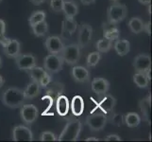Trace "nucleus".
I'll return each instance as SVG.
<instances>
[{
	"mask_svg": "<svg viewBox=\"0 0 152 142\" xmlns=\"http://www.w3.org/2000/svg\"><path fill=\"white\" fill-rule=\"evenodd\" d=\"M26 101L24 91L17 87H9L2 95V102L10 109L21 107Z\"/></svg>",
	"mask_w": 152,
	"mask_h": 142,
	"instance_id": "obj_1",
	"label": "nucleus"
},
{
	"mask_svg": "<svg viewBox=\"0 0 152 142\" xmlns=\"http://www.w3.org/2000/svg\"><path fill=\"white\" fill-rule=\"evenodd\" d=\"M82 123L80 119L70 118L61 135L57 138L58 141H77L81 133Z\"/></svg>",
	"mask_w": 152,
	"mask_h": 142,
	"instance_id": "obj_2",
	"label": "nucleus"
},
{
	"mask_svg": "<svg viewBox=\"0 0 152 142\" xmlns=\"http://www.w3.org/2000/svg\"><path fill=\"white\" fill-rule=\"evenodd\" d=\"M128 15V8L125 4L113 2L107 10L108 21L113 24H118Z\"/></svg>",
	"mask_w": 152,
	"mask_h": 142,
	"instance_id": "obj_3",
	"label": "nucleus"
},
{
	"mask_svg": "<svg viewBox=\"0 0 152 142\" xmlns=\"http://www.w3.org/2000/svg\"><path fill=\"white\" fill-rule=\"evenodd\" d=\"M108 116L104 113H95L91 112L86 118V125L92 132H99L105 128L108 123Z\"/></svg>",
	"mask_w": 152,
	"mask_h": 142,
	"instance_id": "obj_4",
	"label": "nucleus"
},
{
	"mask_svg": "<svg viewBox=\"0 0 152 142\" xmlns=\"http://www.w3.org/2000/svg\"><path fill=\"white\" fill-rule=\"evenodd\" d=\"M60 55L64 63L70 65H75L80 59V47L77 44H70L64 46Z\"/></svg>",
	"mask_w": 152,
	"mask_h": 142,
	"instance_id": "obj_5",
	"label": "nucleus"
},
{
	"mask_svg": "<svg viewBox=\"0 0 152 142\" xmlns=\"http://www.w3.org/2000/svg\"><path fill=\"white\" fill-rule=\"evenodd\" d=\"M64 62L60 54H51L49 53L44 60L45 70L49 74H56L62 69Z\"/></svg>",
	"mask_w": 152,
	"mask_h": 142,
	"instance_id": "obj_6",
	"label": "nucleus"
},
{
	"mask_svg": "<svg viewBox=\"0 0 152 142\" xmlns=\"http://www.w3.org/2000/svg\"><path fill=\"white\" fill-rule=\"evenodd\" d=\"M20 110V117L23 122L27 125H31L37 120L39 117L38 108L34 104H23Z\"/></svg>",
	"mask_w": 152,
	"mask_h": 142,
	"instance_id": "obj_7",
	"label": "nucleus"
},
{
	"mask_svg": "<svg viewBox=\"0 0 152 142\" xmlns=\"http://www.w3.org/2000/svg\"><path fill=\"white\" fill-rule=\"evenodd\" d=\"M93 36V28L87 23H82L80 26L77 33V45L80 49H84L91 43Z\"/></svg>",
	"mask_w": 152,
	"mask_h": 142,
	"instance_id": "obj_8",
	"label": "nucleus"
},
{
	"mask_svg": "<svg viewBox=\"0 0 152 142\" xmlns=\"http://www.w3.org/2000/svg\"><path fill=\"white\" fill-rule=\"evenodd\" d=\"M37 60L34 55L30 53H20L15 58V65L19 70H28L36 65Z\"/></svg>",
	"mask_w": 152,
	"mask_h": 142,
	"instance_id": "obj_9",
	"label": "nucleus"
},
{
	"mask_svg": "<svg viewBox=\"0 0 152 142\" xmlns=\"http://www.w3.org/2000/svg\"><path fill=\"white\" fill-rule=\"evenodd\" d=\"M64 43L60 36H49L45 41V46L48 53L51 54H60L64 47Z\"/></svg>",
	"mask_w": 152,
	"mask_h": 142,
	"instance_id": "obj_10",
	"label": "nucleus"
},
{
	"mask_svg": "<svg viewBox=\"0 0 152 142\" xmlns=\"http://www.w3.org/2000/svg\"><path fill=\"white\" fill-rule=\"evenodd\" d=\"M13 141H32L33 134L28 126L17 125L12 129Z\"/></svg>",
	"mask_w": 152,
	"mask_h": 142,
	"instance_id": "obj_11",
	"label": "nucleus"
},
{
	"mask_svg": "<svg viewBox=\"0 0 152 142\" xmlns=\"http://www.w3.org/2000/svg\"><path fill=\"white\" fill-rule=\"evenodd\" d=\"M102 96L103 97L101 98L100 102L96 104V108H99L102 111V113L106 115L113 113L115 105H116V99L113 95L108 93L102 95Z\"/></svg>",
	"mask_w": 152,
	"mask_h": 142,
	"instance_id": "obj_12",
	"label": "nucleus"
},
{
	"mask_svg": "<svg viewBox=\"0 0 152 142\" xmlns=\"http://www.w3.org/2000/svg\"><path fill=\"white\" fill-rule=\"evenodd\" d=\"M3 46V52L7 57L15 59L21 53V44L16 39H9Z\"/></svg>",
	"mask_w": 152,
	"mask_h": 142,
	"instance_id": "obj_13",
	"label": "nucleus"
},
{
	"mask_svg": "<svg viewBox=\"0 0 152 142\" xmlns=\"http://www.w3.org/2000/svg\"><path fill=\"white\" fill-rule=\"evenodd\" d=\"M91 88H92V91L95 94L98 95V96H102V95L108 93L110 89V82L106 79L97 77L92 81Z\"/></svg>",
	"mask_w": 152,
	"mask_h": 142,
	"instance_id": "obj_14",
	"label": "nucleus"
},
{
	"mask_svg": "<svg viewBox=\"0 0 152 142\" xmlns=\"http://www.w3.org/2000/svg\"><path fill=\"white\" fill-rule=\"evenodd\" d=\"M133 67L136 72H145L151 67V58L148 54H139L134 58Z\"/></svg>",
	"mask_w": 152,
	"mask_h": 142,
	"instance_id": "obj_15",
	"label": "nucleus"
},
{
	"mask_svg": "<svg viewBox=\"0 0 152 142\" xmlns=\"http://www.w3.org/2000/svg\"><path fill=\"white\" fill-rule=\"evenodd\" d=\"M71 75L77 82H86L90 80V72L86 67L81 65H75L73 67Z\"/></svg>",
	"mask_w": 152,
	"mask_h": 142,
	"instance_id": "obj_16",
	"label": "nucleus"
},
{
	"mask_svg": "<svg viewBox=\"0 0 152 142\" xmlns=\"http://www.w3.org/2000/svg\"><path fill=\"white\" fill-rule=\"evenodd\" d=\"M70 109L69 99L64 95H60L56 99V111L60 117H65L67 116Z\"/></svg>",
	"mask_w": 152,
	"mask_h": 142,
	"instance_id": "obj_17",
	"label": "nucleus"
},
{
	"mask_svg": "<svg viewBox=\"0 0 152 142\" xmlns=\"http://www.w3.org/2000/svg\"><path fill=\"white\" fill-rule=\"evenodd\" d=\"M70 109L72 114L75 117H80L82 115L84 111V99L80 95H76L73 97L71 103H70Z\"/></svg>",
	"mask_w": 152,
	"mask_h": 142,
	"instance_id": "obj_18",
	"label": "nucleus"
},
{
	"mask_svg": "<svg viewBox=\"0 0 152 142\" xmlns=\"http://www.w3.org/2000/svg\"><path fill=\"white\" fill-rule=\"evenodd\" d=\"M62 13L66 18H75L78 13V6L73 0H64Z\"/></svg>",
	"mask_w": 152,
	"mask_h": 142,
	"instance_id": "obj_19",
	"label": "nucleus"
},
{
	"mask_svg": "<svg viewBox=\"0 0 152 142\" xmlns=\"http://www.w3.org/2000/svg\"><path fill=\"white\" fill-rule=\"evenodd\" d=\"M150 107H151V96L145 97L139 102V108L143 115V119L150 124Z\"/></svg>",
	"mask_w": 152,
	"mask_h": 142,
	"instance_id": "obj_20",
	"label": "nucleus"
},
{
	"mask_svg": "<svg viewBox=\"0 0 152 142\" xmlns=\"http://www.w3.org/2000/svg\"><path fill=\"white\" fill-rule=\"evenodd\" d=\"M46 88V95L45 96H48L49 98H51L52 99H55L60 96V95L62 94L64 92V85L62 83H60V82H52L49 83V85L45 87Z\"/></svg>",
	"mask_w": 152,
	"mask_h": 142,
	"instance_id": "obj_21",
	"label": "nucleus"
},
{
	"mask_svg": "<svg viewBox=\"0 0 152 142\" xmlns=\"http://www.w3.org/2000/svg\"><path fill=\"white\" fill-rule=\"evenodd\" d=\"M23 91H24V95H25L26 99H32L37 97L40 94L41 86L39 85V82L31 81L28 85L26 86V88Z\"/></svg>",
	"mask_w": 152,
	"mask_h": 142,
	"instance_id": "obj_22",
	"label": "nucleus"
},
{
	"mask_svg": "<svg viewBox=\"0 0 152 142\" xmlns=\"http://www.w3.org/2000/svg\"><path fill=\"white\" fill-rule=\"evenodd\" d=\"M113 46L115 52L121 57L127 55L130 50V43L129 40H126V39L120 40L118 38L117 40H115V43L113 45Z\"/></svg>",
	"mask_w": 152,
	"mask_h": 142,
	"instance_id": "obj_23",
	"label": "nucleus"
},
{
	"mask_svg": "<svg viewBox=\"0 0 152 142\" xmlns=\"http://www.w3.org/2000/svg\"><path fill=\"white\" fill-rule=\"evenodd\" d=\"M31 31L32 33L36 36V37H45V36L48 34V23L46 21H42V22H39L37 24L31 25Z\"/></svg>",
	"mask_w": 152,
	"mask_h": 142,
	"instance_id": "obj_24",
	"label": "nucleus"
},
{
	"mask_svg": "<svg viewBox=\"0 0 152 142\" xmlns=\"http://www.w3.org/2000/svg\"><path fill=\"white\" fill-rule=\"evenodd\" d=\"M144 24L145 23L142 19L138 16H136V17H132V19H129V23H128V27L132 33L139 34L143 31Z\"/></svg>",
	"mask_w": 152,
	"mask_h": 142,
	"instance_id": "obj_25",
	"label": "nucleus"
},
{
	"mask_svg": "<svg viewBox=\"0 0 152 142\" xmlns=\"http://www.w3.org/2000/svg\"><path fill=\"white\" fill-rule=\"evenodd\" d=\"M125 124L129 128H136L138 127L141 123V118L140 115L135 113V112H129L127 115H125Z\"/></svg>",
	"mask_w": 152,
	"mask_h": 142,
	"instance_id": "obj_26",
	"label": "nucleus"
},
{
	"mask_svg": "<svg viewBox=\"0 0 152 142\" xmlns=\"http://www.w3.org/2000/svg\"><path fill=\"white\" fill-rule=\"evenodd\" d=\"M132 80L139 88H146L148 86L149 81L144 72H135V74L132 76Z\"/></svg>",
	"mask_w": 152,
	"mask_h": 142,
	"instance_id": "obj_27",
	"label": "nucleus"
},
{
	"mask_svg": "<svg viewBox=\"0 0 152 142\" xmlns=\"http://www.w3.org/2000/svg\"><path fill=\"white\" fill-rule=\"evenodd\" d=\"M113 41L109 40V39L104 38V37L100 40H98L96 45L97 51L100 52V53H107V52H109L112 49L113 45Z\"/></svg>",
	"mask_w": 152,
	"mask_h": 142,
	"instance_id": "obj_28",
	"label": "nucleus"
},
{
	"mask_svg": "<svg viewBox=\"0 0 152 142\" xmlns=\"http://www.w3.org/2000/svg\"><path fill=\"white\" fill-rule=\"evenodd\" d=\"M45 72L46 71L45 70V68L37 66V65H35L33 67H31L30 69H28L29 77L31 79V81H34V82H40L42 77L45 74Z\"/></svg>",
	"mask_w": 152,
	"mask_h": 142,
	"instance_id": "obj_29",
	"label": "nucleus"
},
{
	"mask_svg": "<svg viewBox=\"0 0 152 142\" xmlns=\"http://www.w3.org/2000/svg\"><path fill=\"white\" fill-rule=\"evenodd\" d=\"M101 60V53L98 51H94L89 53L87 56V59H86V65L88 68H91V67H95L99 61Z\"/></svg>",
	"mask_w": 152,
	"mask_h": 142,
	"instance_id": "obj_30",
	"label": "nucleus"
},
{
	"mask_svg": "<svg viewBox=\"0 0 152 142\" xmlns=\"http://www.w3.org/2000/svg\"><path fill=\"white\" fill-rule=\"evenodd\" d=\"M61 29L67 30L68 32H70L71 34L74 33L77 29V24L76 22L75 18H66L65 17L64 20L62 21Z\"/></svg>",
	"mask_w": 152,
	"mask_h": 142,
	"instance_id": "obj_31",
	"label": "nucleus"
},
{
	"mask_svg": "<svg viewBox=\"0 0 152 142\" xmlns=\"http://www.w3.org/2000/svg\"><path fill=\"white\" fill-rule=\"evenodd\" d=\"M46 19V13L43 10H36V12L32 13V14L30 15L28 18V23L29 26L37 24L42 21H45Z\"/></svg>",
	"mask_w": 152,
	"mask_h": 142,
	"instance_id": "obj_32",
	"label": "nucleus"
},
{
	"mask_svg": "<svg viewBox=\"0 0 152 142\" xmlns=\"http://www.w3.org/2000/svg\"><path fill=\"white\" fill-rule=\"evenodd\" d=\"M125 115L123 114H119V113H113L112 116H111V118H108V120L111 121L112 124L117 126V127H120V126H122L124 123H125Z\"/></svg>",
	"mask_w": 152,
	"mask_h": 142,
	"instance_id": "obj_33",
	"label": "nucleus"
},
{
	"mask_svg": "<svg viewBox=\"0 0 152 142\" xmlns=\"http://www.w3.org/2000/svg\"><path fill=\"white\" fill-rule=\"evenodd\" d=\"M5 32H6V23L4 20L0 19V45L1 46H4L10 39L6 36Z\"/></svg>",
	"mask_w": 152,
	"mask_h": 142,
	"instance_id": "obj_34",
	"label": "nucleus"
},
{
	"mask_svg": "<svg viewBox=\"0 0 152 142\" xmlns=\"http://www.w3.org/2000/svg\"><path fill=\"white\" fill-rule=\"evenodd\" d=\"M64 2V0H50V7L52 10L57 13H62Z\"/></svg>",
	"mask_w": 152,
	"mask_h": 142,
	"instance_id": "obj_35",
	"label": "nucleus"
},
{
	"mask_svg": "<svg viewBox=\"0 0 152 142\" xmlns=\"http://www.w3.org/2000/svg\"><path fill=\"white\" fill-rule=\"evenodd\" d=\"M103 37L107 38L109 40H112V41H115L120 37V30H119V29H113L111 31L103 32Z\"/></svg>",
	"mask_w": 152,
	"mask_h": 142,
	"instance_id": "obj_36",
	"label": "nucleus"
},
{
	"mask_svg": "<svg viewBox=\"0 0 152 142\" xmlns=\"http://www.w3.org/2000/svg\"><path fill=\"white\" fill-rule=\"evenodd\" d=\"M40 140L41 141H56L57 136L54 133L50 132V131H45V132H43L41 134Z\"/></svg>",
	"mask_w": 152,
	"mask_h": 142,
	"instance_id": "obj_37",
	"label": "nucleus"
},
{
	"mask_svg": "<svg viewBox=\"0 0 152 142\" xmlns=\"http://www.w3.org/2000/svg\"><path fill=\"white\" fill-rule=\"evenodd\" d=\"M51 82H52V75L49 74L48 72H45V74L42 77V79L40 80L39 85H40L41 88H45Z\"/></svg>",
	"mask_w": 152,
	"mask_h": 142,
	"instance_id": "obj_38",
	"label": "nucleus"
},
{
	"mask_svg": "<svg viewBox=\"0 0 152 142\" xmlns=\"http://www.w3.org/2000/svg\"><path fill=\"white\" fill-rule=\"evenodd\" d=\"M118 29L117 27V24H113L111 22H106V23H103L102 24V29H103V32H106V31H111L113 29Z\"/></svg>",
	"mask_w": 152,
	"mask_h": 142,
	"instance_id": "obj_39",
	"label": "nucleus"
},
{
	"mask_svg": "<svg viewBox=\"0 0 152 142\" xmlns=\"http://www.w3.org/2000/svg\"><path fill=\"white\" fill-rule=\"evenodd\" d=\"M104 140L105 141H121L122 138H120L118 135L113 134V135H108L106 138H105Z\"/></svg>",
	"mask_w": 152,
	"mask_h": 142,
	"instance_id": "obj_40",
	"label": "nucleus"
},
{
	"mask_svg": "<svg viewBox=\"0 0 152 142\" xmlns=\"http://www.w3.org/2000/svg\"><path fill=\"white\" fill-rule=\"evenodd\" d=\"M71 36H72V34L70 32H68L67 30L61 29V36H60V37L61 38L62 41H64V40H69L71 38Z\"/></svg>",
	"mask_w": 152,
	"mask_h": 142,
	"instance_id": "obj_41",
	"label": "nucleus"
},
{
	"mask_svg": "<svg viewBox=\"0 0 152 142\" xmlns=\"http://www.w3.org/2000/svg\"><path fill=\"white\" fill-rule=\"evenodd\" d=\"M143 31H145V32H146L148 35L151 34V22L150 21H148V23L144 24V29H143Z\"/></svg>",
	"mask_w": 152,
	"mask_h": 142,
	"instance_id": "obj_42",
	"label": "nucleus"
},
{
	"mask_svg": "<svg viewBox=\"0 0 152 142\" xmlns=\"http://www.w3.org/2000/svg\"><path fill=\"white\" fill-rule=\"evenodd\" d=\"M29 1L33 5H35V6H40V5L44 4L46 0H29Z\"/></svg>",
	"mask_w": 152,
	"mask_h": 142,
	"instance_id": "obj_43",
	"label": "nucleus"
},
{
	"mask_svg": "<svg viewBox=\"0 0 152 142\" xmlns=\"http://www.w3.org/2000/svg\"><path fill=\"white\" fill-rule=\"evenodd\" d=\"M80 2L85 5V6H89V5H92L96 2V0H80Z\"/></svg>",
	"mask_w": 152,
	"mask_h": 142,
	"instance_id": "obj_44",
	"label": "nucleus"
},
{
	"mask_svg": "<svg viewBox=\"0 0 152 142\" xmlns=\"http://www.w3.org/2000/svg\"><path fill=\"white\" fill-rule=\"evenodd\" d=\"M145 74L146 78H148V80L150 82V81H151V67H150V68H148V69L145 72Z\"/></svg>",
	"mask_w": 152,
	"mask_h": 142,
	"instance_id": "obj_45",
	"label": "nucleus"
},
{
	"mask_svg": "<svg viewBox=\"0 0 152 142\" xmlns=\"http://www.w3.org/2000/svg\"><path fill=\"white\" fill-rule=\"evenodd\" d=\"M138 2L142 5H149L151 3V0H138Z\"/></svg>",
	"mask_w": 152,
	"mask_h": 142,
	"instance_id": "obj_46",
	"label": "nucleus"
},
{
	"mask_svg": "<svg viewBox=\"0 0 152 142\" xmlns=\"http://www.w3.org/2000/svg\"><path fill=\"white\" fill-rule=\"evenodd\" d=\"M85 141H98V138H96V136H90V138H87Z\"/></svg>",
	"mask_w": 152,
	"mask_h": 142,
	"instance_id": "obj_47",
	"label": "nucleus"
},
{
	"mask_svg": "<svg viewBox=\"0 0 152 142\" xmlns=\"http://www.w3.org/2000/svg\"><path fill=\"white\" fill-rule=\"evenodd\" d=\"M5 83V80H4V78L0 75V88H1L3 86V85Z\"/></svg>",
	"mask_w": 152,
	"mask_h": 142,
	"instance_id": "obj_48",
	"label": "nucleus"
},
{
	"mask_svg": "<svg viewBox=\"0 0 152 142\" xmlns=\"http://www.w3.org/2000/svg\"><path fill=\"white\" fill-rule=\"evenodd\" d=\"M2 65V60H1V57H0V66H1Z\"/></svg>",
	"mask_w": 152,
	"mask_h": 142,
	"instance_id": "obj_49",
	"label": "nucleus"
},
{
	"mask_svg": "<svg viewBox=\"0 0 152 142\" xmlns=\"http://www.w3.org/2000/svg\"><path fill=\"white\" fill-rule=\"evenodd\" d=\"M111 1H113V2H118L119 0H111Z\"/></svg>",
	"mask_w": 152,
	"mask_h": 142,
	"instance_id": "obj_50",
	"label": "nucleus"
},
{
	"mask_svg": "<svg viewBox=\"0 0 152 142\" xmlns=\"http://www.w3.org/2000/svg\"><path fill=\"white\" fill-rule=\"evenodd\" d=\"M2 2V0H0V3H1Z\"/></svg>",
	"mask_w": 152,
	"mask_h": 142,
	"instance_id": "obj_51",
	"label": "nucleus"
}]
</instances>
